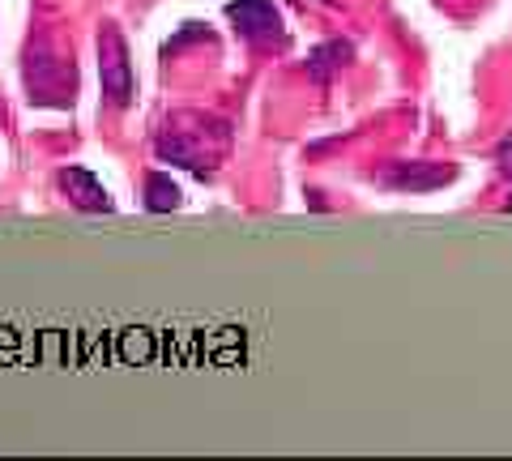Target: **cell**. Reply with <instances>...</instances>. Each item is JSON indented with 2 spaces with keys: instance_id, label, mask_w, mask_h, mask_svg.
<instances>
[{
  "instance_id": "1",
  "label": "cell",
  "mask_w": 512,
  "mask_h": 461,
  "mask_svg": "<svg viewBox=\"0 0 512 461\" xmlns=\"http://www.w3.org/2000/svg\"><path fill=\"white\" fill-rule=\"evenodd\" d=\"M99 77L107 99L116 107H128V99H133V69H128V47L116 26H103L99 35Z\"/></svg>"
},
{
  "instance_id": "7",
  "label": "cell",
  "mask_w": 512,
  "mask_h": 461,
  "mask_svg": "<svg viewBox=\"0 0 512 461\" xmlns=\"http://www.w3.org/2000/svg\"><path fill=\"white\" fill-rule=\"evenodd\" d=\"M500 167H504V176L512 180V133L504 137V146H500Z\"/></svg>"
},
{
  "instance_id": "2",
  "label": "cell",
  "mask_w": 512,
  "mask_h": 461,
  "mask_svg": "<svg viewBox=\"0 0 512 461\" xmlns=\"http://www.w3.org/2000/svg\"><path fill=\"white\" fill-rule=\"evenodd\" d=\"M227 18L252 43H286L282 13L274 0H227Z\"/></svg>"
},
{
  "instance_id": "3",
  "label": "cell",
  "mask_w": 512,
  "mask_h": 461,
  "mask_svg": "<svg viewBox=\"0 0 512 461\" xmlns=\"http://www.w3.org/2000/svg\"><path fill=\"white\" fill-rule=\"evenodd\" d=\"M423 163H402V167H397V171H389V176H384V184H389V188H402V193H406V188H410V193H431V188H440V184H448V180H453L457 176V167H431V171H419Z\"/></svg>"
},
{
  "instance_id": "5",
  "label": "cell",
  "mask_w": 512,
  "mask_h": 461,
  "mask_svg": "<svg viewBox=\"0 0 512 461\" xmlns=\"http://www.w3.org/2000/svg\"><path fill=\"white\" fill-rule=\"evenodd\" d=\"M346 56H350V43H325V47H316L312 60H308V73L316 77V82H325L333 69L346 65Z\"/></svg>"
},
{
  "instance_id": "6",
  "label": "cell",
  "mask_w": 512,
  "mask_h": 461,
  "mask_svg": "<svg viewBox=\"0 0 512 461\" xmlns=\"http://www.w3.org/2000/svg\"><path fill=\"white\" fill-rule=\"evenodd\" d=\"M150 210H171V205H180V188L167 184L163 176H150Z\"/></svg>"
},
{
  "instance_id": "4",
  "label": "cell",
  "mask_w": 512,
  "mask_h": 461,
  "mask_svg": "<svg viewBox=\"0 0 512 461\" xmlns=\"http://www.w3.org/2000/svg\"><path fill=\"white\" fill-rule=\"evenodd\" d=\"M60 184L64 188H69V197L77 201V205H82V210H107V193H103V184L99 180H94L90 176V171H64V176H60Z\"/></svg>"
}]
</instances>
